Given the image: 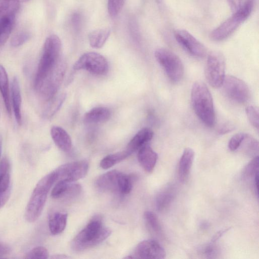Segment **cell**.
Segmentation results:
<instances>
[{
  "label": "cell",
  "instance_id": "6da1fadb",
  "mask_svg": "<svg viewBox=\"0 0 259 259\" xmlns=\"http://www.w3.org/2000/svg\"><path fill=\"white\" fill-rule=\"evenodd\" d=\"M111 230L103 226L102 218L95 216L74 238L72 249L80 252L94 247L106 240L111 234Z\"/></svg>",
  "mask_w": 259,
  "mask_h": 259
},
{
  "label": "cell",
  "instance_id": "7a4b0ae2",
  "mask_svg": "<svg viewBox=\"0 0 259 259\" xmlns=\"http://www.w3.org/2000/svg\"><path fill=\"white\" fill-rule=\"evenodd\" d=\"M191 98L193 110L198 117L205 125L213 126L215 120L213 102L206 85L201 81L194 82Z\"/></svg>",
  "mask_w": 259,
  "mask_h": 259
},
{
  "label": "cell",
  "instance_id": "3957f363",
  "mask_svg": "<svg viewBox=\"0 0 259 259\" xmlns=\"http://www.w3.org/2000/svg\"><path fill=\"white\" fill-rule=\"evenodd\" d=\"M61 47V40L56 35H50L46 39L34 79L36 91L60 59Z\"/></svg>",
  "mask_w": 259,
  "mask_h": 259
},
{
  "label": "cell",
  "instance_id": "277c9868",
  "mask_svg": "<svg viewBox=\"0 0 259 259\" xmlns=\"http://www.w3.org/2000/svg\"><path fill=\"white\" fill-rule=\"evenodd\" d=\"M57 181V177L54 170L37 183L26 207L25 218L27 222L33 223L39 218L44 208L48 193Z\"/></svg>",
  "mask_w": 259,
  "mask_h": 259
},
{
  "label": "cell",
  "instance_id": "5b68a950",
  "mask_svg": "<svg viewBox=\"0 0 259 259\" xmlns=\"http://www.w3.org/2000/svg\"><path fill=\"white\" fill-rule=\"evenodd\" d=\"M253 6L254 0H245L238 10L211 32V39L221 41L229 37L249 17Z\"/></svg>",
  "mask_w": 259,
  "mask_h": 259
},
{
  "label": "cell",
  "instance_id": "8992f818",
  "mask_svg": "<svg viewBox=\"0 0 259 259\" xmlns=\"http://www.w3.org/2000/svg\"><path fill=\"white\" fill-rule=\"evenodd\" d=\"M154 56L169 79L173 82L180 81L184 73V67L181 59L174 53L163 48L157 49Z\"/></svg>",
  "mask_w": 259,
  "mask_h": 259
},
{
  "label": "cell",
  "instance_id": "52a82bcc",
  "mask_svg": "<svg viewBox=\"0 0 259 259\" xmlns=\"http://www.w3.org/2000/svg\"><path fill=\"white\" fill-rule=\"evenodd\" d=\"M226 61L223 54L217 51L210 52L205 67V77L213 88L222 87L225 77Z\"/></svg>",
  "mask_w": 259,
  "mask_h": 259
},
{
  "label": "cell",
  "instance_id": "ba28073f",
  "mask_svg": "<svg viewBox=\"0 0 259 259\" xmlns=\"http://www.w3.org/2000/svg\"><path fill=\"white\" fill-rule=\"evenodd\" d=\"M66 68L65 63L60 59L37 90L45 101H49L57 95L63 80Z\"/></svg>",
  "mask_w": 259,
  "mask_h": 259
},
{
  "label": "cell",
  "instance_id": "9c48e42d",
  "mask_svg": "<svg viewBox=\"0 0 259 259\" xmlns=\"http://www.w3.org/2000/svg\"><path fill=\"white\" fill-rule=\"evenodd\" d=\"M222 86L225 95L233 102L243 104L250 99L249 87L240 78L233 75L225 76Z\"/></svg>",
  "mask_w": 259,
  "mask_h": 259
},
{
  "label": "cell",
  "instance_id": "30bf717a",
  "mask_svg": "<svg viewBox=\"0 0 259 259\" xmlns=\"http://www.w3.org/2000/svg\"><path fill=\"white\" fill-rule=\"evenodd\" d=\"M108 67L106 58L95 52H88L83 54L73 66L74 70H85L96 75L106 74Z\"/></svg>",
  "mask_w": 259,
  "mask_h": 259
},
{
  "label": "cell",
  "instance_id": "8fae6325",
  "mask_svg": "<svg viewBox=\"0 0 259 259\" xmlns=\"http://www.w3.org/2000/svg\"><path fill=\"white\" fill-rule=\"evenodd\" d=\"M89 167V162L83 160L65 163L54 171L57 177V181L62 180L74 182L84 177Z\"/></svg>",
  "mask_w": 259,
  "mask_h": 259
},
{
  "label": "cell",
  "instance_id": "7c38bea8",
  "mask_svg": "<svg viewBox=\"0 0 259 259\" xmlns=\"http://www.w3.org/2000/svg\"><path fill=\"white\" fill-rule=\"evenodd\" d=\"M175 36L177 42L191 55L199 58L205 56V47L187 30H177Z\"/></svg>",
  "mask_w": 259,
  "mask_h": 259
},
{
  "label": "cell",
  "instance_id": "4fadbf2b",
  "mask_svg": "<svg viewBox=\"0 0 259 259\" xmlns=\"http://www.w3.org/2000/svg\"><path fill=\"white\" fill-rule=\"evenodd\" d=\"M165 255L164 249L157 241L149 239L140 242L133 254L128 257L130 258L162 259L165 258Z\"/></svg>",
  "mask_w": 259,
  "mask_h": 259
},
{
  "label": "cell",
  "instance_id": "5bb4252c",
  "mask_svg": "<svg viewBox=\"0 0 259 259\" xmlns=\"http://www.w3.org/2000/svg\"><path fill=\"white\" fill-rule=\"evenodd\" d=\"M120 171H109L100 176L96 181L95 185L100 191L119 193V177Z\"/></svg>",
  "mask_w": 259,
  "mask_h": 259
},
{
  "label": "cell",
  "instance_id": "9a60e30c",
  "mask_svg": "<svg viewBox=\"0 0 259 259\" xmlns=\"http://www.w3.org/2000/svg\"><path fill=\"white\" fill-rule=\"evenodd\" d=\"M158 156L147 144L138 150V159L142 168L147 172H151L154 168Z\"/></svg>",
  "mask_w": 259,
  "mask_h": 259
},
{
  "label": "cell",
  "instance_id": "2e32d148",
  "mask_svg": "<svg viewBox=\"0 0 259 259\" xmlns=\"http://www.w3.org/2000/svg\"><path fill=\"white\" fill-rule=\"evenodd\" d=\"M153 131L148 127H144L140 130L128 143L125 150L132 154L147 144L153 137Z\"/></svg>",
  "mask_w": 259,
  "mask_h": 259
},
{
  "label": "cell",
  "instance_id": "e0dca14e",
  "mask_svg": "<svg viewBox=\"0 0 259 259\" xmlns=\"http://www.w3.org/2000/svg\"><path fill=\"white\" fill-rule=\"evenodd\" d=\"M195 153L193 149L186 148L179 161L178 175L180 181L184 183L187 180L194 160Z\"/></svg>",
  "mask_w": 259,
  "mask_h": 259
},
{
  "label": "cell",
  "instance_id": "ac0fdd59",
  "mask_svg": "<svg viewBox=\"0 0 259 259\" xmlns=\"http://www.w3.org/2000/svg\"><path fill=\"white\" fill-rule=\"evenodd\" d=\"M51 137L56 146L62 151L68 152L72 147V141L67 132L62 127L53 126L51 129Z\"/></svg>",
  "mask_w": 259,
  "mask_h": 259
},
{
  "label": "cell",
  "instance_id": "d6986e66",
  "mask_svg": "<svg viewBox=\"0 0 259 259\" xmlns=\"http://www.w3.org/2000/svg\"><path fill=\"white\" fill-rule=\"evenodd\" d=\"M11 95L13 111L16 120L19 125L22 123L21 103L22 98L18 78L15 76L11 84Z\"/></svg>",
  "mask_w": 259,
  "mask_h": 259
},
{
  "label": "cell",
  "instance_id": "ffe728a7",
  "mask_svg": "<svg viewBox=\"0 0 259 259\" xmlns=\"http://www.w3.org/2000/svg\"><path fill=\"white\" fill-rule=\"evenodd\" d=\"M111 117L109 109L104 107H97L91 109L84 116V121L87 123H99L107 121Z\"/></svg>",
  "mask_w": 259,
  "mask_h": 259
},
{
  "label": "cell",
  "instance_id": "44dd1931",
  "mask_svg": "<svg viewBox=\"0 0 259 259\" xmlns=\"http://www.w3.org/2000/svg\"><path fill=\"white\" fill-rule=\"evenodd\" d=\"M67 214L64 212H56L51 214L49 219V228L54 235L61 233L65 229Z\"/></svg>",
  "mask_w": 259,
  "mask_h": 259
},
{
  "label": "cell",
  "instance_id": "7402d4cb",
  "mask_svg": "<svg viewBox=\"0 0 259 259\" xmlns=\"http://www.w3.org/2000/svg\"><path fill=\"white\" fill-rule=\"evenodd\" d=\"M175 195L172 187H167L161 191L156 197V207L158 211L162 212L166 210L172 202Z\"/></svg>",
  "mask_w": 259,
  "mask_h": 259
},
{
  "label": "cell",
  "instance_id": "603a6c76",
  "mask_svg": "<svg viewBox=\"0 0 259 259\" xmlns=\"http://www.w3.org/2000/svg\"><path fill=\"white\" fill-rule=\"evenodd\" d=\"M0 92L1 93L6 110L9 114L11 113L10 99L9 80L5 67L0 65Z\"/></svg>",
  "mask_w": 259,
  "mask_h": 259
},
{
  "label": "cell",
  "instance_id": "cb8c5ba5",
  "mask_svg": "<svg viewBox=\"0 0 259 259\" xmlns=\"http://www.w3.org/2000/svg\"><path fill=\"white\" fill-rule=\"evenodd\" d=\"M110 34V30L108 28L99 29L91 32L89 36L91 46L95 49L102 48Z\"/></svg>",
  "mask_w": 259,
  "mask_h": 259
},
{
  "label": "cell",
  "instance_id": "d4e9b609",
  "mask_svg": "<svg viewBox=\"0 0 259 259\" xmlns=\"http://www.w3.org/2000/svg\"><path fill=\"white\" fill-rule=\"evenodd\" d=\"M19 7V0H0V18H15Z\"/></svg>",
  "mask_w": 259,
  "mask_h": 259
},
{
  "label": "cell",
  "instance_id": "484cf974",
  "mask_svg": "<svg viewBox=\"0 0 259 259\" xmlns=\"http://www.w3.org/2000/svg\"><path fill=\"white\" fill-rule=\"evenodd\" d=\"M130 155L125 149L121 152L108 155L101 160L100 165L103 169H108L122 161Z\"/></svg>",
  "mask_w": 259,
  "mask_h": 259
},
{
  "label": "cell",
  "instance_id": "4316f807",
  "mask_svg": "<svg viewBox=\"0 0 259 259\" xmlns=\"http://www.w3.org/2000/svg\"><path fill=\"white\" fill-rule=\"evenodd\" d=\"M15 18H0V46L8 39L13 29Z\"/></svg>",
  "mask_w": 259,
  "mask_h": 259
},
{
  "label": "cell",
  "instance_id": "83f0119b",
  "mask_svg": "<svg viewBox=\"0 0 259 259\" xmlns=\"http://www.w3.org/2000/svg\"><path fill=\"white\" fill-rule=\"evenodd\" d=\"M66 95L61 94L56 95L53 98L47 101L48 105L45 111V116L48 118L53 116L59 109L64 100Z\"/></svg>",
  "mask_w": 259,
  "mask_h": 259
},
{
  "label": "cell",
  "instance_id": "f1b7e54d",
  "mask_svg": "<svg viewBox=\"0 0 259 259\" xmlns=\"http://www.w3.org/2000/svg\"><path fill=\"white\" fill-rule=\"evenodd\" d=\"M243 145L244 151L251 156H256L258 152V143L254 138L246 134L241 144Z\"/></svg>",
  "mask_w": 259,
  "mask_h": 259
},
{
  "label": "cell",
  "instance_id": "f546056e",
  "mask_svg": "<svg viewBox=\"0 0 259 259\" xmlns=\"http://www.w3.org/2000/svg\"><path fill=\"white\" fill-rule=\"evenodd\" d=\"M144 216L145 222L150 229L155 234L160 235L162 232L161 226L155 213L151 211H146Z\"/></svg>",
  "mask_w": 259,
  "mask_h": 259
},
{
  "label": "cell",
  "instance_id": "4dcf8cb0",
  "mask_svg": "<svg viewBox=\"0 0 259 259\" xmlns=\"http://www.w3.org/2000/svg\"><path fill=\"white\" fill-rule=\"evenodd\" d=\"M259 157L257 155L247 164L244 169L243 176L245 179L253 178L258 174Z\"/></svg>",
  "mask_w": 259,
  "mask_h": 259
},
{
  "label": "cell",
  "instance_id": "1f68e13d",
  "mask_svg": "<svg viewBox=\"0 0 259 259\" xmlns=\"http://www.w3.org/2000/svg\"><path fill=\"white\" fill-rule=\"evenodd\" d=\"M133 187L132 178L131 176L120 172L119 177V193L127 194Z\"/></svg>",
  "mask_w": 259,
  "mask_h": 259
},
{
  "label": "cell",
  "instance_id": "d6a6232c",
  "mask_svg": "<svg viewBox=\"0 0 259 259\" xmlns=\"http://www.w3.org/2000/svg\"><path fill=\"white\" fill-rule=\"evenodd\" d=\"M71 182L59 180L51 192V196L55 199L62 198Z\"/></svg>",
  "mask_w": 259,
  "mask_h": 259
},
{
  "label": "cell",
  "instance_id": "836d02e7",
  "mask_svg": "<svg viewBox=\"0 0 259 259\" xmlns=\"http://www.w3.org/2000/svg\"><path fill=\"white\" fill-rule=\"evenodd\" d=\"M245 112L250 123L258 130L259 127L258 108L256 106L250 105L246 108Z\"/></svg>",
  "mask_w": 259,
  "mask_h": 259
},
{
  "label": "cell",
  "instance_id": "e575fe53",
  "mask_svg": "<svg viewBox=\"0 0 259 259\" xmlns=\"http://www.w3.org/2000/svg\"><path fill=\"white\" fill-rule=\"evenodd\" d=\"M49 256L47 248L43 246H37L33 248L25 256L26 258H48Z\"/></svg>",
  "mask_w": 259,
  "mask_h": 259
},
{
  "label": "cell",
  "instance_id": "d590c367",
  "mask_svg": "<svg viewBox=\"0 0 259 259\" xmlns=\"http://www.w3.org/2000/svg\"><path fill=\"white\" fill-rule=\"evenodd\" d=\"M125 0H108V10L112 17L116 16L124 5Z\"/></svg>",
  "mask_w": 259,
  "mask_h": 259
},
{
  "label": "cell",
  "instance_id": "8d00e7d4",
  "mask_svg": "<svg viewBox=\"0 0 259 259\" xmlns=\"http://www.w3.org/2000/svg\"><path fill=\"white\" fill-rule=\"evenodd\" d=\"M245 135V133L241 132L233 136L228 143L229 149L232 151L237 150L241 145Z\"/></svg>",
  "mask_w": 259,
  "mask_h": 259
},
{
  "label": "cell",
  "instance_id": "74e56055",
  "mask_svg": "<svg viewBox=\"0 0 259 259\" xmlns=\"http://www.w3.org/2000/svg\"><path fill=\"white\" fill-rule=\"evenodd\" d=\"M11 189L10 171L0 172V194Z\"/></svg>",
  "mask_w": 259,
  "mask_h": 259
},
{
  "label": "cell",
  "instance_id": "f35d334b",
  "mask_svg": "<svg viewBox=\"0 0 259 259\" xmlns=\"http://www.w3.org/2000/svg\"><path fill=\"white\" fill-rule=\"evenodd\" d=\"M30 37V35L28 32H19L13 37L11 44L13 47H19L27 41Z\"/></svg>",
  "mask_w": 259,
  "mask_h": 259
},
{
  "label": "cell",
  "instance_id": "ab89813d",
  "mask_svg": "<svg viewBox=\"0 0 259 259\" xmlns=\"http://www.w3.org/2000/svg\"><path fill=\"white\" fill-rule=\"evenodd\" d=\"M214 243V242H211V243L202 248L201 251L206 257L212 258L214 257V255H217L218 249Z\"/></svg>",
  "mask_w": 259,
  "mask_h": 259
},
{
  "label": "cell",
  "instance_id": "60d3db41",
  "mask_svg": "<svg viewBox=\"0 0 259 259\" xmlns=\"http://www.w3.org/2000/svg\"><path fill=\"white\" fill-rule=\"evenodd\" d=\"M233 13L238 10L243 5L245 0H226Z\"/></svg>",
  "mask_w": 259,
  "mask_h": 259
},
{
  "label": "cell",
  "instance_id": "b9f144b4",
  "mask_svg": "<svg viewBox=\"0 0 259 259\" xmlns=\"http://www.w3.org/2000/svg\"><path fill=\"white\" fill-rule=\"evenodd\" d=\"M234 128V125L231 123H225L221 127H220V129L218 131V132L220 134L223 135L226 134L227 133L230 132L232 130H233Z\"/></svg>",
  "mask_w": 259,
  "mask_h": 259
},
{
  "label": "cell",
  "instance_id": "7bdbcfd3",
  "mask_svg": "<svg viewBox=\"0 0 259 259\" xmlns=\"http://www.w3.org/2000/svg\"><path fill=\"white\" fill-rule=\"evenodd\" d=\"M10 252L11 248L8 245L0 243V257L8 255Z\"/></svg>",
  "mask_w": 259,
  "mask_h": 259
},
{
  "label": "cell",
  "instance_id": "ee69618b",
  "mask_svg": "<svg viewBox=\"0 0 259 259\" xmlns=\"http://www.w3.org/2000/svg\"><path fill=\"white\" fill-rule=\"evenodd\" d=\"M228 229L223 230L222 231H220L219 232H218L213 237L212 239L211 242H215L219 238H220L227 230Z\"/></svg>",
  "mask_w": 259,
  "mask_h": 259
},
{
  "label": "cell",
  "instance_id": "f6af8a7d",
  "mask_svg": "<svg viewBox=\"0 0 259 259\" xmlns=\"http://www.w3.org/2000/svg\"><path fill=\"white\" fill-rule=\"evenodd\" d=\"M2 142H3V139L1 135H0V156L2 153Z\"/></svg>",
  "mask_w": 259,
  "mask_h": 259
},
{
  "label": "cell",
  "instance_id": "bcb514c9",
  "mask_svg": "<svg viewBox=\"0 0 259 259\" xmlns=\"http://www.w3.org/2000/svg\"><path fill=\"white\" fill-rule=\"evenodd\" d=\"M21 1H22V2H26V1H29V0H21Z\"/></svg>",
  "mask_w": 259,
  "mask_h": 259
}]
</instances>
